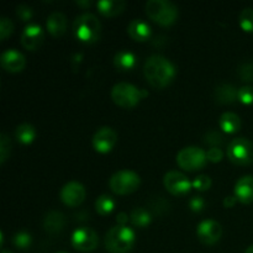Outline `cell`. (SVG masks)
<instances>
[{
  "label": "cell",
  "instance_id": "cell-8",
  "mask_svg": "<svg viewBox=\"0 0 253 253\" xmlns=\"http://www.w3.org/2000/svg\"><path fill=\"white\" fill-rule=\"evenodd\" d=\"M207 152L197 146H188L177 153V163L185 170L202 169L207 165Z\"/></svg>",
  "mask_w": 253,
  "mask_h": 253
},
{
  "label": "cell",
  "instance_id": "cell-5",
  "mask_svg": "<svg viewBox=\"0 0 253 253\" xmlns=\"http://www.w3.org/2000/svg\"><path fill=\"white\" fill-rule=\"evenodd\" d=\"M147 95L148 91L138 89L133 84L126 83V82L115 84L111 89V99L114 100V103L125 109L133 108L140 103L141 99Z\"/></svg>",
  "mask_w": 253,
  "mask_h": 253
},
{
  "label": "cell",
  "instance_id": "cell-40",
  "mask_svg": "<svg viewBox=\"0 0 253 253\" xmlns=\"http://www.w3.org/2000/svg\"><path fill=\"white\" fill-rule=\"evenodd\" d=\"M128 219H130L128 215L124 211L119 212V214L116 215V221H118L119 225H126V222L128 221Z\"/></svg>",
  "mask_w": 253,
  "mask_h": 253
},
{
  "label": "cell",
  "instance_id": "cell-9",
  "mask_svg": "<svg viewBox=\"0 0 253 253\" xmlns=\"http://www.w3.org/2000/svg\"><path fill=\"white\" fill-rule=\"evenodd\" d=\"M72 246L81 252H90L98 247L99 236L90 227H78L71 239Z\"/></svg>",
  "mask_w": 253,
  "mask_h": 253
},
{
  "label": "cell",
  "instance_id": "cell-33",
  "mask_svg": "<svg viewBox=\"0 0 253 253\" xmlns=\"http://www.w3.org/2000/svg\"><path fill=\"white\" fill-rule=\"evenodd\" d=\"M151 205V209L158 215H162L169 209V203L167 202L166 199H163L162 197H156L152 202L150 203Z\"/></svg>",
  "mask_w": 253,
  "mask_h": 253
},
{
  "label": "cell",
  "instance_id": "cell-22",
  "mask_svg": "<svg viewBox=\"0 0 253 253\" xmlns=\"http://www.w3.org/2000/svg\"><path fill=\"white\" fill-rule=\"evenodd\" d=\"M114 66L121 72L131 71L136 66V56L131 51L123 49V51L116 52L114 57Z\"/></svg>",
  "mask_w": 253,
  "mask_h": 253
},
{
  "label": "cell",
  "instance_id": "cell-28",
  "mask_svg": "<svg viewBox=\"0 0 253 253\" xmlns=\"http://www.w3.org/2000/svg\"><path fill=\"white\" fill-rule=\"evenodd\" d=\"M224 135L217 130H209L204 136V142L211 147H220L224 143Z\"/></svg>",
  "mask_w": 253,
  "mask_h": 253
},
{
  "label": "cell",
  "instance_id": "cell-31",
  "mask_svg": "<svg viewBox=\"0 0 253 253\" xmlns=\"http://www.w3.org/2000/svg\"><path fill=\"white\" fill-rule=\"evenodd\" d=\"M239 76L240 78L247 83H252L253 82V64L250 62H244L239 66Z\"/></svg>",
  "mask_w": 253,
  "mask_h": 253
},
{
  "label": "cell",
  "instance_id": "cell-43",
  "mask_svg": "<svg viewBox=\"0 0 253 253\" xmlns=\"http://www.w3.org/2000/svg\"><path fill=\"white\" fill-rule=\"evenodd\" d=\"M1 253H12V252H10L9 250H2Z\"/></svg>",
  "mask_w": 253,
  "mask_h": 253
},
{
  "label": "cell",
  "instance_id": "cell-36",
  "mask_svg": "<svg viewBox=\"0 0 253 253\" xmlns=\"http://www.w3.org/2000/svg\"><path fill=\"white\" fill-rule=\"evenodd\" d=\"M16 15L20 20L22 21H29V20L32 19L34 16V11L30 6L25 4H20L16 6Z\"/></svg>",
  "mask_w": 253,
  "mask_h": 253
},
{
  "label": "cell",
  "instance_id": "cell-42",
  "mask_svg": "<svg viewBox=\"0 0 253 253\" xmlns=\"http://www.w3.org/2000/svg\"><path fill=\"white\" fill-rule=\"evenodd\" d=\"M245 253H253V245H251V246H250L249 249H247L246 251H245Z\"/></svg>",
  "mask_w": 253,
  "mask_h": 253
},
{
  "label": "cell",
  "instance_id": "cell-41",
  "mask_svg": "<svg viewBox=\"0 0 253 253\" xmlns=\"http://www.w3.org/2000/svg\"><path fill=\"white\" fill-rule=\"evenodd\" d=\"M76 4L79 5L81 7H84V9H86V7H89L91 5V1H90V0H77Z\"/></svg>",
  "mask_w": 253,
  "mask_h": 253
},
{
  "label": "cell",
  "instance_id": "cell-37",
  "mask_svg": "<svg viewBox=\"0 0 253 253\" xmlns=\"http://www.w3.org/2000/svg\"><path fill=\"white\" fill-rule=\"evenodd\" d=\"M207 157L208 161H211V162H220L224 158V152L220 147H211L208 150Z\"/></svg>",
  "mask_w": 253,
  "mask_h": 253
},
{
  "label": "cell",
  "instance_id": "cell-10",
  "mask_svg": "<svg viewBox=\"0 0 253 253\" xmlns=\"http://www.w3.org/2000/svg\"><path fill=\"white\" fill-rule=\"evenodd\" d=\"M163 184L166 189L173 195H184L192 188V183L188 179L187 175L183 174L179 170H169L165 174Z\"/></svg>",
  "mask_w": 253,
  "mask_h": 253
},
{
  "label": "cell",
  "instance_id": "cell-17",
  "mask_svg": "<svg viewBox=\"0 0 253 253\" xmlns=\"http://www.w3.org/2000/svg\"><path fill=\"white\" fill-rule=\"evenodd\" d=\"M127 32L135 41L145 42L151 37L152 30L151 26L142 19H133L132 21L128 24Z\"/></svg>",
  "mask_w": 253,
  "mask_h": 253
},
{
  "label": "cell",
  "instance_id": "cell-21",
  "mask_svg": "<svg viewBox=\"0 0 253 253\" xmlns=\"http://www.w3.org/2000/svg\"><path fill=\"white\" fill-rule=\"evenodd\" d=\"M96 7L104 16L113 17L125 10L126 1L125 0H100L96 2Z\"/></svg>",
  "mask_w": 253,
  "mask_h": 253
},
{
  "label": "cell",
  "instance_id": "cell-38",
  "mask_svg": "<svg viewBox=\"0 0 253 253\" xmlns=\"http://www.w3.org/2000/svg\"><path fill=\"white\" fill-rule=\"evenodd\" d=\"M205 207V202L202 197L199 195H194L193 198H190L189 200V208L195 212H200Z\"/></svg>",
  "mask_w": 253,
  "mask_h": 253
},
{
  "label": "cell",
  "instance_id": "cell-3",
  "mask_svg": "<svg viewBox=\"0 0 253 253\" xmlns=\"http://www.w3.org/2000/svg\"><path fill=\"white\" fill-rule=\"evenodd\" d=\"M73 32L83 43H94L101 36V22L91 12H83L74 20Z\"/></svg>",
  "mask_w": 253,
  "mask_h": 253
},
{
  "label": "cell",
  "instance_id": "cell-24",
  "mask_svg": "<svg viewBox=\"0 0 253 253\" xmlns=\"http://www.w3.org/2000/svg\"><path fill=\"white\" fill-rule=\"evenodd\" d=\"M130 220L135 226L145 227L152 221V215L145 208H135L130 214Z\"/></svg>",
  "mask_w": 253,
  "mask_h": 253
},
{
  "label": "cell",
  "instance_id": "cell-20",
  "mask_svg": "<svg viewBox=\"0 0 253 253\" xmlns=\"http://www.w3.org/2000/svg\"><path fill=\"white\" fill-rule=\"evenodd\" d=\"M66 226V216L58 210H51L43 219V227L49 234H57Z\"/></svg>",
  "mask_w": 253,
  "mask_h": 253
},
{
  "label": "cell",
  "instance_id": "cell-29",
  "mask_svg": "<svg viewBox=\"0 0 253 253\" xmlns=\"http://www.w3.org/2000/svg\"><path fill=\"white\" fill-rule=\"evenodd\" d=\"M12 242L20 250H26L31 245L32 237L27 231H19L12 237Z\"/></svg>",
  "mask_w": 253,
  "mask_h": 253
},
{
  "label": "cell",
  "instance_id": "cell-26",
  "mask_svg": "<svg viewBox=\"0 0 253 253\" xmlns=\"http://www.w3.org/2000/svg\"><path fill=\"white\" fill-rule=\"evenodd\" d=\"M115 209V200L108 194H103L95 200V210L100 215L110 214Z\"/></svg>",
  "mask_w": 253,
  "mask_h": 253
},
{
  "label": "cell",
  "instance_id": "cell-27",
  "mask_svg": "<svg viewBox=\"0 0 253 253\" xmlns=\"http://www.w3.org/2000/svg\"><path fill=\"white\" fill-rule=\"evenodd\" d=\"M240 26L247 32H253V9L252 7H245L239 16Z\"/></svg>",
  "mask_w": 253,
  "mask_h": 253
},
{
  "label": "cell",
  "instance_id": "cell-23",
  "mask_svg": "<svg viewBox=\"0 0 253 253\" xmlns=\"http://www.w3.org/2000/svg\"><path fill=\"white\" fill-rule=\"evenodd\" d=\"M219 125L225 132L235 133L241 128V119L237 114L226 111L219 119Z\"/></svg>",
  "mask_w": 253,
  "mask_h": 253
},
{
  "label": "cell",
  "instance_id": "cell-2",
  "mask_svg": "<svg viewBox=\"0 0 253 253\" xmlns=\"http://www.w3.org/2000/svg\"><path fill=\"white\" fill-rule=\"evenodd\" d=\"M104 242L110 253H127L135 245V232L126 225H116L106 232Z\"/></svg>",
  "mask_w": 253,
  "mask_h": 253
},
{
  "label": "cell",
  "instance_id": "cell-34",
  "mask_svg": "<svg viewBox=\"0 0 253 253\" xmlns=\"http://www.w3.org/2000/svg\"><path fill=\"white\" fill-rule=\"evenodd\" d=\"M192 184L195 189L200 190V192H204V190L210 189V187H211V178L209 175L200 174L193 180Z\"/></svg>",
  "mask_w": 253,
  "mask_h": 253
},
{
  "label": "cell",
  "instance_id": "cell-14",
  "mask_svg": "<svg viewBox=\"0 0 253 253\" xmlns=\"http://www.w3.org/2000/svg\"><path fill=\"white\" fill-rule=\"evenodd\" d=\"M44 39L43 30L39 24H29L21 34V43L29 51H35L42 44Z\"/></svg>",
  "mask_w": 253,
  "mask_h": 253
},
{
  "label": "cell",
  "instance_id": "cell-7",
  "mask_svg": "<svg viewBox=\"0 0 253 253\" xmlns=\"http://www.w3.org/2000/svg\"><path fill=\"white\" fill-rule=\"evenodd\" d=\"M227 157L232 163L249 166L253 163V142L246 137H236L227 146Z\"/></svg>",
  "mask_w": 253,
  "mask_h": 253
},
{
  "label": "cell",
  "instance_id": "cell-32",
  "mask_svg": "<svg viewBox=\"0 0 253 253\" xmlns=\"http://www.w3.org/2000/svg\"><path fill=\"white\" fill-rule=\"evenodd\" d=\"M12 32H14V24H12V21L9 17L2 16L0 19V40L4 41Z\"/></svg>",
  "mask_w": 253,
  "mask_h": 253
},
{
  "label": "cell",
  "instance_id": "cell-4",
  "mask_svg": "<svg viewBox=\"0 0 253 253\" xmlns=\"http://www.w3.org/2000/svg\"><path fill=\"white\" fill-rule=\"evenodd\" d=\"M145 9L148 17L162 26L174 24L178 17V7L169 0H148Z\"/></svg>",
  "mask_w": 253,
  "mask_h": 253
},
{
  "label": "cell",
  "instance_id": "cell-35",
  "mask_svg": "<svg viewBox=\"0 0 253 253\" xmlns=\"http://www.w3.org/2000/svg\"><path fill=\"white\" fill-rule=\"evenodd\" d=\"M239 100L241 103L253 104V86L251 85H244L239 89Z\"/></svg>",
  "mask_w": 253,
  "mask_h": 253
},
{
  "label": "cell",
  "instance_id": "cell-11",
  "mask_svg": "<svg viewBox=\"0 0 253 253\" xmlns=\"http://www.w3.org/2000/svg\"><path fill=\"white\" fill-rule=\"evenodd\" d=\"M86 195V190L82 183L77 182V180H72V182L66 183L62 187L59 197L61 200L68 207H78L84 202Z\"/></svg>",
  "mask_w": 253,
  "mask_h": 253
},
{
  "label": "cell",
  "instance_id": "cell-44",
  "mask_svg": "<svg viewBox=\"0 0 253 253\" xmlns=\"http://www.w3.org/2000/svg\"><path fill=\"white\" fill-rule=\"evenodd\" d=\"M57 253H66V252H57Z\"/></svg>",
  "mask_w": 253,
  "mask_h": 253
},
{
  "label": "cell",
  "instance_id": "cell-13",
  "mask_svg": "<svg viewBox=\"0 0 253 253\" xmlns=\"http://www.w3.org/2000/svg\"><path fill=\"white\" fill-rule=\"evenodd\" d=\"M116 142H118V133L109 126L100 127L93 136L94 148L100 153H106L113 150Z\"/></svg>",
  "mask_w": 253,
  "mask_h": 253
},
{
  "label": "cell",
  "instance_id": "cell-30",
  "mask_svg": "<svg viewBox=\"0 0 253 253\" xmlns=\"http://www.w3.org/2000/svg\"><path fill=\"white\" fill-rule=\"evenodd\" d=\"M11 152V142L6 133H0V163H4Z\"/></svg>",
  "mask_w": 253,
  "mask_h": 253
},
{
  "label": "cell",
  "instance_id": "cell-25",
  "mask_svg": "<svg viewBox=\"0 0 253 253\" xmlns=\"http://www.w3.org/2000/svg\"><path fill=\"white\" fill-rule=\"evenodd\" d=\"M15 136H16L17 141H20L24 145H29L36 137V130L30 124H21L15 130Z\"/></svg>",
  "mask_w": 253,
  "mask_h": 253
},
{
  "label": "cell",
  "instance_id": "cell-6",
  "mask_svg": "<svg viewBox=\"0 0 253 253\" xmlns=\"http://www.w3.org/2000/svg\"><path fill=\"white\" fill-rule=\"evenodd\" d=\"M141 184L140 175L136 172L130 169H121L118 170L111 175L110 180H109V185L110 189L114 193L120 195L130 194L137 190V188Z\"/></svg>",
  "mask_w": 253,
  "mask_h": 253
},
{
  "label": "cell",
  "instance_id": "cell-39",
  "mask_svg": "<svg viewBox=\"0 0 253 253\" xmlns=\"http://www.w3.org/2000/svg\"><path fill=\"white\" fill-rule=\"evenodd\" d=\"M236 202H237V198L235 197V195H229V197H226L224 199V207L225 208H232V207H235Z\"/></svg>",
  "mask_w": 253,
  "mask_h": 253
},
{
  "label": "cell",
  "instance_id": "cell-19",
  "mask_svg": "<svg viewBox=\"0 0 253 253\" xmlns=\"http://www.w3.org/2000/svg\"><path fill=\"white\" fill-rule=\"evenodd\" d=\"M67 25H68V21H67L66 15L61 11H53L47 17V30L49 34L56 37L64 35V32L67 31Z\"/></svg>",
  "mask_w": 253,
  "mask_h": 253
},
{
  "label": "cell",
  "instance_id": "cell-12",
  "mask_svg": "<svg viewBox=\"0 0 253 253\" xmlns=\"http://www.w3.org/2000/svg\"><path fill=\"white\" fill-rule=\"evenodd\" d=\"M222 227L212 219L203 220L197 226V236L200 242L205 245H214L221 239Z\"/></svg>",
  "mask_w": 253,
  "mask_h": 253
},
{
  "label": "cell",
  "instance_id": "cell-15",
  "mask_svg": "<svg viewBox=\"0 0 253 253\" xmlns=\"http://www.w3.org/2000/svg\"><path fill=\"white\" fill-rule=\"evenodd\" d=\"M0 64L2 68L11 73L21 72L26 66V58L21 52L15 48H9L4 51L0 56Z\"/></svg>",
  "mask_w": 253,
  "mask_h": 253
},
{
  "label": "cell",
  "instance_id": "cell-16",
  "mask_svg": "<svg viewBox=\"0 0 253 253\" xmlns=\"http://www.w3.org/2000/svg\"><path fill=\"white\" fill-rule=\"evenodd\" d=\"M235 197L244 204L253 202V175H244L235 184Z\"/></svg>",
  "mask_w": 253,
  "mask_h": 253
},
{
  "label": "cell",
  "instance_id": "cell-1",
  "mask_svg": "<svg viewBox=\"0 0 253 253\" xmlns=\"http://www.w3.org/2000/svg\"><path fill=\"white\" fill-rule=\"evenodd\" d=\"M143 73L151 85L161 89L172 83L175 77V67L166 57L161 54H152L146 59Z\"/></svg>",
  "mask_w": 253,
  "mask_h": 253
},
{
  "label": "cell",
  "instance_id": "cell-18",
  "mask_svg": "<svg viewBox=\"0 0 253 253\" xmlns=\"http://www.w3.org/2000/svg\"><path fill=\"white\" fill-rule=\"evenodd\" d=\"M214 98L219 104H232L239 100V90L230 83H220L214 90Z\"/></svg>",
  "mask_w": 253,
  "mask_h": 253
}]
</instances>
